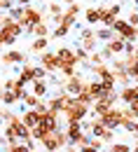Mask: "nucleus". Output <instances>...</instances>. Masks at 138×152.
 Wrapping results in <instances>:
<instances>
[{"label": "nucleus", "instance_id": "f257e3e1", "mask_svg": "<svg viewBox=\"0 0 138 152\" xmlns=\"http://www.w3.org/2000/svg\"><path fill=\"white\" fill-rule=\"evenodd\" d=\"M89 110H91V108L82 105L75 96H70V98L66 101V108H63L61 117L66 119V124H82V122H84V117L89 115Z\"/></svg>", "mask_w": 138, "mask_h": 152}, {"label": "nucleus", "instance_id": "f03ea898", "mask_svg": "<svg viewBox=\"0 0 138 152\" xmlns=\"http://www.w3.org/2000/svg\"><path fill=\"white\" fill-rule=\"evenodd\" d=\"M56 56H59V70L63 75V80H70L73 75H77V70H75L77 68V56L70 47H59Z\"/></svg>", "mask_w": 138, "mask_h": 152}, {"label": "nucleus", "instance_id": "7ed1b4c3", "mask_svg": "<svg viewBox=\"0 0 138 152\" xmlns=\"http://www.w3.org/2000/svg\"><path fill=\"white\" fill-rule=\"evenodd\" d=\"M21 5H23V17H21V21H17V23L23 28V33H33L35 26L45 23V19H42V10L35 7V5H31V2H26V0H23Z\"/></svg>", "mask_w": 138, "mask_h": 152}, {"label": "nucleus", "instance_id": "20e7f679", "mask_svg": "<svg viewBox=\"0 0 138 152\" xmlns=\"http://www.w3.org/2000/svg\"><path fill=\"white\" fill-rule=\"evenodd\" d=\"M40 145L45 148V152H61V150H66V148H70L68 136H66V131H63V129L49 133L47 138H42V143H40Z\"/></svg>", "mask_w": 138, "mask_h": 152}, {"label": "nucleus", "instance_id": "39448f33", "mask_svg": "<svg viewBox=\"0 0 138 152\" xmlns=\"http://www.w3.org/2000/svg\"><path fill=\"white\" fill-rule=\"evenodd\" d=\"M99 14H101V26H103V28H112L115 21L119 19V14H122V2L99 5Z\"/></svg>", "mask_w": 138, "mask_h": 152}, {"label": "nucleus", "instance_id": "423d86ee", "mask_svg": "<svg viewBox=\"0 0 138 152\" xmlns=\"http://www.w3.org/2000/svg\"><path fill=\"white\" fill-rule=\"evenodd\" d=\"M21 33H23V28H21L17 21L9 19L5 26H2V28H0V42H2L5 47H9V49H12V47H14V42L19 40Z\"/></svg>", "mask_w": 138, "mask_h": 152}, {"label": "nucleus", "instance_id": "0eeeda50", "mask_svg": "<svg viewBox=\"0 0 138 152\" xmlns=\"http://www.w3.org/2000/svg\"><path fill=\"white\" fill-rule=\"evenodd\" d=\"M80 47L87 52V54H94L96 52V45H99V40H96V31L91 28V26H87V28H82V33H80Z\"/></svg>", "mask_w": 138, "mask_h": 152}, {"label": "nucleus", "instance_id": "6e6552de", "mask_svg": "<svg viewBox=\"0 0 138 152\" xmlns=\"http://www.w3.org/2000/svg\"><path fill=\"white\" fill-rule=\"evenodd\" d=\"M112 31H115V35H119L124 42H134V40H136V28H134V26H131L126 19H122V17L115 21Z\"/></svg>", "mask_w": 138, "mask_h": 152}, {"label": "nucleus", "instance_id": "1a4fd4ad", "mask_svg": "<svg viewBox=\"0 0 138 152\" xmlns=\"http://www.w3.org/2000/svg\"><path fill=\"white\" fill-rule=\"evenodd\" d=\"M0 63L2 66H23V63H28L26 61V54L21 52V49H5L2 54H0Z\"/></svg>", "mask_w": 138, "mask_h": 152}, {"label": "nucleus", "instance_id": "9d476101", "mask_svg": "<svg viewBox=\"0 0 138 152\" xmlns=\"http://www.w3.org/2000/svg\"><path fill=\"white\" fill-rule=\"evenodd\" d=\"M99 119L105 129L115 131V129H119V122H122V108H112V110H108L105 115H101Z\"/></svg>", "mask_w": 138, "mask_h": 152}, {"label": "nucleus", "instance_id": "9b49d317", "mask_svg": "<svg viewBox=\"0 0 138 152\" xmlns=\"http://www.w3.org/2000/svg\"><path fill=\"white\" fill-rule=\"evenodd\" d=\"M84 84H87V77L77 73V75H73L70 80H66V82H63V91H66L68 96H77L80 91L84 89Z\"/></svg>", "mask_w": 138, "mask_h": 152}, {"label": "nucleus", "instance_id": "f8f14e48", "mask_svg": "<svg viewBox=\"0 0 138 152\" xmlns=\"http://www.w3.org/2000/svg\"><path fill=\"white\" fill-rule=\"evenodd\" d=\"M40 68H45L49 75H54L56 70H59V56H56V52H45V54H40Z\"/></svg>", "mask_w": 138, "mask_h": 152}, {"label": "nucleus", "instance_id": "ddd939ff", "mask_svg": "<svg viewBox=\"0 0 138 152\" xmlns=\"http://www.w3.org/2000/svg\"><path fill=\"white\" fill-rule=\"evenodd\" d=\"M2 89H5V91H14L19 101H23V96L28 94L26 84H21V82H19V77H17V80H5V82H2Z\"/></svg>", "mask_w": 138, "mask_h": 152}, {"label": "nucleus", "instance_id": "4468645a", "mask_svg": "<svg viewBox=\"0 0 138 152\" xmlns=\"http://www.w3.org/2000/svg\"><path fill=\"white\" fill-rule=\"evenodd\" d=\"M117 96H119V101L129 108L134 101L138 98V89H136V84H131V87H122V91H117Z\"/></svg>", "mask_w": 138, "mask_h": 152}, {"label": "nucleus", "instance_id": "2eb2a0df", "mask_svg": "<svg viewBox=\"0 0 138 152\" xmlns=\"http://www.w3.org/2000/svg\"><path fill=\"white\" fill-rule=\"evenodd\" d=\"M66 136H68V143H70V148H75L77 145V140L82 138V124H66Z\"/></svg>", "mask_w": 138, "mask_h": 152}, {"label": "nucleus", "instance_id": "dca6fc26", "mask_svg": "<svg viewBox=\"0 0 138 152\" xmlns=\"http://www.w3.org/2000/svg\"><path fill=\"white\" fill-rule=\"evenodd\" d=\"M40 119H42V117L38 115V110H23V113H21V122H23V126H28V129H35L40 124Z\"/></svg>", "mask_w": 138, "mask_h": 152}, {"label": "nucleus", "instance_id": "f3484780", "mask_svg": "<svg viewBox=\"0 0 138 152\" xmlns=\"http://www.w3.org/2000/svg\"><path fill=\"white\" fill-rule=\"evenodd\" d=\"M84 89L91 94L94 103H96L101 96H103V91H105V89H103V84H101V80H94V77H91V80H87V87H84Z\"/></svg>", "mask_w": 138, "mask_h": 152}, {"label": "nucleus", "instance_id": "a211bd4d", "mask_svg": "<svg viewBox=\"0 0 138 152\" xmlns=\"http://www.w3.org/2000/svg\"><path fill=\"white\" fill-rule=\"evenodd\" d=\"M19 82L21 84H33L35 82V73H33V63H23L19 70Z\"/></svg>", "mask_w": 138, "mask_h": 152}, {"label": "nucleus", "instance_id": "6ab92c4d", "mask_svg": "<svg viewBox=\"0 0 138 152\" xmlns=\"http://www.w3.org/2000/svg\"><path fill=\"white\" fill-rule=\"evenodd\" d=\"M33 96H38V98H45V96L49 94V84H47V80H35L33 82Z\"/></svg>", "mask_w": 138, "mask_h": 152}, {"label": "nucleus", "instance_id": "aec40b11", "mask_svg": "<svg viewBox=\"0 0 138 152\" xmlns=\"http://www.w3.org/2000/svg\"><path fill=\"white\" fill-rule=\"evenodd\" d=\"M2 138H5V145H17V143H19L17 129L9 126V124H5V129H2Z\"/></svg>", "mask_w": 138, "mask_h": 152}, {"label": "nucleus", "instance_id": "412c9836", "mask_svg": "<svg viewBox=\"0 0 138 152\" xmlns=\"http://www.w3.org/2000/svg\"><path fill=\"white\" fill-rule=\"evenodd\" d=\"M47 47H49V38H35L31 42V52L33 54H45Z\"/></svg>", "mask_w": 138, "mask_h": 152}, {"label": "nucleus", "instance_id": "4be33fe9", "mask_svg": "<svg viewBox=\"0 0 138 152\" xmlns=\"http://www.w3.org/2000/svg\"><path fill=\"white\" fill-rule=\"evenodd\" d=\"M66 2H49L47 5V10H49V14H52V19H54V23L61 19V14L66 12V7H63Z\"/></svg>", "mask_w": 138, "mask_h": 152}, {"label": "nucleus", "instance_id": "5701e85b", "mask_svg": "<svg viewBox=\"0 0 138 152\" xmlns=\"http://www.w3.org/2000/svg\"><path fill=\"white\" fill-rule=\"evenodd\" d=\"M89 70H91L94 80H103L105 75H110V66H108V63H101V66H89Z\"/></svg>", "mask_w": 138, "mask_h": 152}, {"label": "nucleus", "instance_id": "b1692460", "mask_svg": "<svg viewBox=\"0 0 138 152\" xmlns=\"http://www.w3.org/2000/svg\"><path fill=\"white\" fill-rule=\"evenodd\" d=\"M75 21H77V17H75V14H70V12H68V10H66V12H63V14H61V19L56 21V26H66V28H68V31H70V28H73V26H75Z\"/></svg>", "mask_w": 138, "mask_h": 152}, {"label": "nucleus", "instance_id": "393cba45", "mask_svg": "<svg viewBox=\"0 0 138 152\" xmlns=\"http://www.w3.org/2000/svg\"><path fill=\"white\" fill-rule=\"evenodd\" d=\"M84 19H87V23H89V26H91V23H101L99 7H87V10H84Z\"/></svg>", "mask_w": 138, "mask_h": 152}, {"label": "nucleus", "instance_id": "a878e982", "mask_svg": "<svg viewBox=\"0 0 138 152\" xmlns=\"http://www.w3.org/2000/svg\"><path fill=\"white\" fill-rule=\"evenodd\" d=\"M112 38H115V31L112 28H103L101 26L99 31H96V40H101V42H110Z\"/></svg>", "mask_w": 138, "mask_h": 152}, {"label": "nucleus", "instance_id": "bb28decb", "mask_svg": "<svg viewBox=\"0 0 138 152\" xmlns=\"http://www.w3.org/2000/svg\"><path fill=\"white\" fill-rule=\"evenodd\" d=\"M112 75H115V82L117 84H124V87H131V77L126 70H112Z\"/></svg>", "mask_w": 138, "mask_h": 152}, {"label": "nucleus", "instance_id": "cd10ccee", "mask_svg": "<svg viewBox=\"0 0 138 152\" xmlns=\"http://www.w3.org/2000/svg\"><path fill=\"white\" fill-rule=\"evenodd\" d=\"M49 33H52V26H49V23H40V26L33 28L31 35H35V38H49Z\"/></svg>", "mask_w": 138, "mask_h": 152}, {"label": "nucleus", "instance_id": "c85d7f7f", "mask_svg": "<svg viewBox=\"0 0 138 152\" xmlns=\"http://www.w3.org/2000/svg\"><path fill=\"white\" fill-rule=\"evenodd\" d=\"M40 101H42V98H38V96H33L31 91H28V94L23 96V105H26V110H35Z\"/></svg>", "mask_w": 138, "mask_h": 152}, {"label": "nucleus", "instance_id": "c756f323", "mask_svg": "<svg viewBox=\"0 0 138 152\" xmlns=\"http://www.w3.org/2000/svg\"><path fill=\"white\" fill-rule=\"evenodd\" d=\"M17 103H21V101L17 98L14 91H5V96H2V105H5V108H12V105H17Z\"/></svg>", "mask_w": 138, "mask_h": 152}, {"label": "nucleus", "instance_id": "7c9ffc66", "mask_svg": "<svg viewBox=\"0 0 138 152\" xmlns=\"http://www.w3.org/2000/svg\"><path fill=\"white\" fill-rule=\"evenodd\" d=\"M122 63H124V70L129 73V70H134L138 66V58H136V54H126V56L122 58Z\"/></svg>", "mask_w": 138, "mask_h": 152}, {"label": "nucleus", "instance_id": "2f4dec72", "mask_svg": "<svg viewBox=\"0 0 138 152\" xmlns=\"http://www.w3.org/2000/svg\"><path fill=\"white\" fill-rule=\"evenodd\" d=\"M134 148L129 145V143H119V140H115L110 148H108V152H131Z\"/></svg>", "mask_w": 138, "mask_h": 152}, {"label": "nucleus", "instance_id": "473e14b6", "mask_svg": "<svg viewBox=\"0 0 138 152\" xmlns=\"http://www.w3.org/2000/svg\"><path fill=\"white\" fill-rule=\"evenodd\" d=\"M134 119H136V115L131 113L129 108H122V122H119V126H126V124L134 122Z\"/></svg>", "mask_w": 138, "mask_h": 152}, {"label": "nucleus", "instance_id": "72a5a7b5", "mask_svg": "<svg viewBox=\"0 0 138 152\" xmlns=\"http://www.w3.org/2000/svg\"><path fill=\"white\" fill-rule=\"evenodd\" d=\"M68 33H70V31H68L66 26H54V31H52V38H54V40H63Z\"/></svg>", "mask_w": 138, "mask_h": 152}, {"label": "nucleus", "instance_id": "f704fd0d", "mask_svg": "<svg viewBox=\"0 0 138 152\" xmlns=\"http://www.w3.org/2000/svg\"><path fill=\"white\" fill-rule=\"evenodd\" d=\"M101 63H108V61L103 58V54H101V52H94V54H89V63H87V66H101Z\"/></svg>", "mask_w": 138, "mask_h": 152}, {"label": "nucleus", "instance_id": "c9c22d12", "mask_svg": "<svg viewBox=\"0 0 138 152\" xmlns=\"http://www.w3.org/2000/svg\"><path fill=\"white\" fill-rule=\"evenodd\" d=\"M5 152H31L26 143H17V145H5Z\"/></svg>", "mask_w": 138, "mask_h": 152}, {"label": "nucleus", "instance_id": "e433bc0d", "mask_svg": "<svg viewBox=\"0 0 138 152\" xmlns=\"http://www.w3.org/2000/svg\"><path fill=\"white\" fill-rule=\"evenodd\" d=\"M73 52H75V56H77V63H89V54H87V52H84L80 45L73 49Z\"/></svg>", "mask_w": 138, "mask_h": 152}, {"label": "nucleus", "instance_id": "4c0bfd02", "mask_svg": "<svg viewBox=\"0 0 138 152\" xmlns=\"http://www.w3.org/2000/svg\"><path fill=\"white\" fill-rule=\"evenodd\" d=\"M66 5H68L66 10H68L70 14H75V17H77L80 12H82V2H66Z\"/></svg>", "mask_w": 138, "mask_h": 152}, {"label": "nucleus", "instance_id": "58836bf2", "mask_svg": "<svg viewBox=\"0 0 138 152\" xmlns=\"http://www.w3.org/2000/svg\"><path fill=\"white\" fill-rule=\"evenodd\" d=\"M33 73H35V80H47L49 77V73L45 68H40V66H33Z\"/></svg>", "mask_w": 138, "mask_h": 152}, {"label": "nucleus", "instance_id": "ea45409f", "mask_svg": "<svg viewBox=\"0 0 138 152\" xmlns=\"http://www.w3.org/2000/svg\"><path fill=\"white\" fill-rule=\"evenodd\" d=\"M126 21H129L134 28H138V10H131V12L126 14Z\"/></svg>", "mask_w": 138, "mask_h": 152}, {"label": "nucleus", "instance_id": "a19ab883", "mask_svg": "<svg viewBox=\"0 0 138 152\" xmlns=\"http://www.w3.org/2000/svg\"><path fill=\"white\" fill-rule=\"evenodd\" d=\"M103 145H105V143H103L101 138H94V136L89 138V148H94V150H99V152H101V148H103Z\"/></svg>", "mask_w": 138, "mask_h": 152}, {"label": "nucleus", "instance_id": "79ce46f5", "mask_svg": "<svg viewBox=\"0 0 138 152\" xmlns=\"http://www.w3.org/2000/svg\"><path fill=\"white\" fill-rule=\"evenodd\" d=\"M124 129H126V131L131 133V136H138V119H134V122H129V124H126Z\"/></svg>", "mask_w": 138, "mask_h": 152}, {"label": "nucleus", "instance_id": "37998d69", "mask_svg": "<svg viewBox=\"0 0 138 152\" xmlns=\"http://www.w3.org/2000/svg\"><path fill=\"white\" fill-rule=\"evenodd\" d=\"M14 7V2L12 0H0V12H9Z\"/></svg>", "mask_w": 138, "mask_h": 152}, {"label": "nucleus", "instance_id": "c03bdc74", "mask_svg": "<svg viewBox=\"0 0 138 152\" xmlns=\"http://www.w3.org/2000/svg\"><path fill=\"white\" fill-rule=\"evenodd\" d=\"M9 108H5V105H2V103H0V119H2V122H7V117H9Z\"/></svg>", "mask_w": 138, "mask_h": 152}, {"label": "nucleus", "instance_id": "a18cd8bd", "mask_svg": "<svg viewBox=\"0 0 138 152\" xmlns=\"http://www.w3.org/2000/svg\"><path fill=\"white\" fill-rule=\"evenodd\" d=\"M136 47L138 45H134V42H124V52L126 54H136Z\"/></svg>", "mask_w": 138, "mask_h": 152}, {"label": "nucleus", "instance_id": "49530a36", "mask_svg": "<svg viewBox=\"0 0 138 152\" xmlns=\"http://www.w3.org/2000/svg\"><path fill=\"white\" fill-rule=\"evenodd\" d=\"M80 152H99V150H94V148H82Z\"/></svg>", "mask_w": 138, "mask_h": 152}, {"label": "nucleus", "instance_id": "de8ad7c7", "mask_svg": "<svg viewBox=\"0 0 138 152\" xmlns=\"http://www.w3.org/2000/svg\"><path fill=\"white\" fill-rule=\"evenodd\" d=\"M2 96H5V89H2V84H0V103H2Z\"/></svg>", "mask_w": 138, "mask_h": 152}, {"label": "nucleus", "instance_id": "09e8293b", "mask_svg": "<svg viewBox=\"0 0 138 152\" xmlns=\"http://www.w3.org/2000/svg\"><path fill=\"white\" fill-rule=\"evenodd\" d=\"M5 145V138H2V131H0V148Z\"/></svg>", "mask_w": 138, "mask_h": 152}, {"label": "nucleus", "instance_id": "8fccbe9b", "mask_svg": "<svg viewBox=\"0 0 138 152\" xmlns=\"http://www.w3.org/2000/svg\"><path fill=\"white\" fill-rule=\"evenodd\" d=\"M66 152H77V148H66Z\"/></svg>", "mask_w": 138, "mask_h": 152}, {"label": "nucleus", "instance_id": "3c124183", "mask_svg": "<svg viewBox=\"0 0 138 152\" xmlns=\"http://www.w3.org/2000/svg\"><path fill=\"white\" fill-rule=\"evenodd\" d=\"M2 47H5V45H2V42H0V54H2V52H5V49H2Z\"/></svg>", "mask_w": 138, "mask_h": 152}, {"label": "nucleus", "instance_id": "603ef678", "mask_svg": "<svg viewBox=\"0 0 138 152\" xmlns=\"http://www.w3.org/2000/svg\"><path fill=\"white\" fill-rule=\"evenodd\" d=\"M134 148H138V136H136V145H134Z\"/></svg>", "mask_w": 138, "mask_h": 152}, {"label": "nucleus", "instance_id": "864d4df0", "mask_svg": "<svg viewBox=\"0 0 138 152\" xmlns=\"http://www.w3.org/2000/svg\"><path fill=\"white\" fill-rule=\"evenodd\" d=\"M134 5H136V10H138V0H136V2H134Z\"/></svg>", "mask_w": 138, "mask_h": 152}, {"label": "nucleus", "instance_id": "5fc2aeb1", "mask_svg": "<svg viewBox=\"0 0 138 152\" xmlns=\"http://www.w3.org/2000/svg\"><path fill=\"white\" fill-rule=\"evenodd\" d=\"M131 152H138V148H134V150H131Z\"/></svg>", "mask_w": 138, "mask_h": 152}, {"label": "nucleus", "instance_id": "6e6d98bb", "mask_svg": "<svg viewBox=\"0 0 138 152\" xmlns=\"http://www.w3.org/2000/svg\"><path fill=\"white\" fill-rule=\"evenodd\" d=\"M136 40H138V28H136Z\"/></svg>", "mask_w": 138, "mask_h": 152}, {"label": "nucleus", "instance_id": "4d7b16f0", "mask_svg": "<svg viewBox=\"0 0 138 152\" xmlns=\"http://www.w3.org/2000/svg\"><path fill=\"white\" fill-rule=\"evenodd\" d=\"M31 152H40V150H31Z\"/></svg>", "mask_w": 138, "mask_h": 152}, {"label": "nucleus", "instance_id": "13d9d810", "mask_svg": "<svg viewBox=\"0 0 138 152\" xmlns=\"http://www.w3.org/2000/svg\"><path fill=\"white\" fill-rule=\"evenodd\" d=\"M77 152H80V150H77Z\"/></svg>", "mask_w": 138, "mask_h": 152}]
</instances>
